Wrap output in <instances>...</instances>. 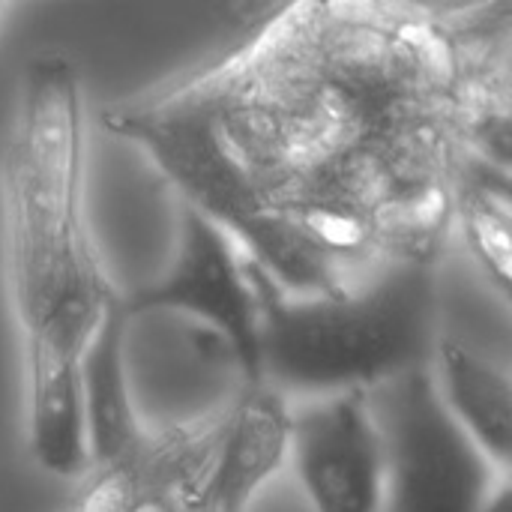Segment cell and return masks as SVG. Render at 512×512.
<instances>
[{
  "instance_id": "8",
  "label": "cell",
  "mask_w": 512,
  "mask_h": 512,
  "mask_svg": "<svg viewBox=\"0 0 512 512\" xmlns=\"http://www.w3.org/2000/svg\"><path fill=\"white\" fill-rule=\"evenodd\" d=\"M27 360V429L30 453L54 477H87V432L81 408V354L30 336Z\"/></svg>"
},
{
  "instance_id": "9",
  "label": "cell",
  "mask_w": 512,
  "mask_h": 512,
  "mask_svg": "<svg viewBox=\"0 0 512 512\" xmlns=\"http://www.w3.org/2000/svg\"><path fill=\"white\" fill-rule=\"evenodd\" d=\"M432 381L453 423L501 471L512 462V381L510 372L477 354L459 339H441L432 351Z\"/></svg>"
},
{
  "instance_id": "3",
  "label": "cell",
  "mask_w": 512,
  "mask_h": 512,
  "mask_svg": "<svg viewBox=\"0 0 512 512\" xmlns=\"http://www.w3.org/2000/svg\"><path fill=\"white\" fill-rule=\"evenodd\" d=\"M384 438V510L483 512L501 474L447 414L432 366L369 393Z\"/></svg>"
},
{
  "instance_id": "6",
  "label": "cell",
  "mask_w": 512,
  "mask_h": 512,
  "mask_svg": "<svg viewBox=\"0 0 512 512\" xmlns=\"http://www.w3.org/2000/svg\"><path fill=\"white\" fill-rule=\"evenodd\" d=\"M291 405L276 390L243 387L225 411L216 453L180 512H246L258 489L288 462Z\"/></svg>"
},
{
  "instance_id": "11",
  "label": "cell",
  "mask_w": 512,
  "mask_h": 512,
  "mask_svg": "<svg viewBox=\"0 0 512 512\" xmlns=\"http://www.w3.org/2000/svg\"><path fill=\"white\" fill-rule=\"evenodd\" d=\"M483 512H512L510 477H504V480L495 486V492L489 495V501H486V510Z\"/></svg>"
},
{
  "instance_id": "10",
  "label": "cell",
  "mask_w": 512,
  "mask_h": 512,
  "mask_svg": "<svg viewBox=\"0 0 512 512\" xmlns=\"http://www.w3.org/2000/svg\"><path fill=\"white\" fill-rule=\"evenodd\" d=\"M453 216L465 243L489 282L507 297L512 285V207L507 171L483 162L468 168L459 192H453Z\"/></svg>"
},
{
  "instance_id": "1",
  "label": "cell",
  "mask_w": 512,
  "mask_h": 512,
  "mask_svg": "<svg viewBox=\"0 0 512 512\" xmlns=\"http://www.w3.org/2000/svg\"><path fill=\"white\" fill-rule=\"evenodd\" d=\"M261 384L291 399L375 393L435 351V264H390L363 288L291 297L246 261Z\"/></svg>"
},
{
  "instance_id": "2",
  "label": "cell",
  "mask_w": 512,
  "mask_h": 512,
  "mask_svg": "<svg viewBox=\"0 0 512 512\" xmlns=\"http://www.w3.org/2000/svg\"><path fill=\"white\" fill-rule=\"evenodd\" d=\"M81 120V84L72 63L60 54L33 57L3 165L9 279L18 312L96 264L81 216Z\"/></svg>"
},
{
  "instance_id": "7",
  "label": "cell",
  "mask_w": 512,
  "mask_h": 512,
  "mask_svg": "<svg viewBox=\"0 0 512 512\" xmlns=\"http://www.w3.org/2000/svg\"><path fill=\"white\" fill-rule=\"evenodd\" d=\"M126 312L114 297L81 354V408L90 471L135 462L150 435L141 429L126 375Z\"/></svg>"
},
{
  "instance_id": "5",
  "label": "cell",
  "mask_w": 512,
  "mask_h": 512,
  "mask_svg": "<svg viewBox=\"0 0 512 512\" xmlns=\"http://www.w3.org/2000/svg\"><path fill=\"white\" fill-rule=\"evenodd\" d=\"M288 459L312 512L384 510V438L366 393L291 408Z\"/></svg>"
},
{
  "instance_id": "4",
  "label": "cell",
  "mask_w": 512,
  "mask_h": 512,
  "mask_svg": "<svg viewBox=\"0 0 512 512\" xmlns=\"http://www.w3.org/2000/svg\"><path fill=\"white\" fill-rule=\"evenodd\" d=\"M123 312L132 321L147 312H177L207 324L231 351L246 387H258V303L246 273V261L231 237L183 207L177 255L168 273L132 297H123Z\"/></svg>"
}]
</instances>
